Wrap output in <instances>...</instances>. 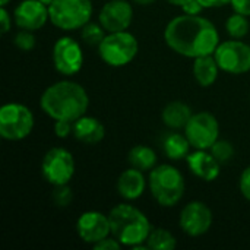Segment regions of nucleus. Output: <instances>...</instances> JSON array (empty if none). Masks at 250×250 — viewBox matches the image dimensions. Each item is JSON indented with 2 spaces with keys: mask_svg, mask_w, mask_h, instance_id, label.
<instances>
[{
  "mask_svg": "<svg viewBox=\"0 0 250 250\" xmlns=\"http://www.w3.org/2000/svg\"><path fill=\"white\" fill-rule=\"evenodd\" d=\"M107 35V31L103 28V25L100 22H88L86 25H83L81 28V38L85 44L91 45V47H98L101 44V41L104 40V37Z\"/></svg>",
  "mask_w": 250,
  "mask_h": 250,
  "instance_id": "obj_25",
  "label": "nucleus"
},
{
  "mask_svg": "<svg viewBox=\"0 0 250 250\" xmlns=\"http://www.w3.org/2000/svg\"><path fill=\"white\" fill-rule=\"evenodd\" d=\"M54 135L59 139H66L70 133H73V122L69 120H54Z\"/></svg>",
  "mask_w": 250,
  "mask_h": 250,
  "instance_id": "obj_29",
  "label": "nucleus"
},
{
  "mask_svg": "<svg viewBox=\"0 0 250 250\" xmlns=\"http://www.w3.org/2000/svg\"><path fill=\"white\" fill-rule=\"evenodd\" d=\"M239 189H240V193L242 196L249 201L250 202V166H248L242 174H240V179H239Z\"/></svg>",
  "mask_w": 250,
  "mask_h": 250,
  "instance_id": "obj_30",
  "label": "nucleus"
},
{
  "mask_svg": "<svg viewBox=\"0 0 250 250\" xmlns=\"http://www.w3.org/2000/svg\"><path fill=\"white\" fill-rule=\"evenodd\" d=\"M32 111L21 103H7L0 108V136L6 141H22L34 129Z\"/></svg>",
  "mask_w": 250,
  "mask_h": 250,
  "instance_id": "obj_7",
  "label": "nucleus"
},
{
  "mask_svg": "<svg viewBox=\"0 0 250 250\" xmlns=\"http://www.w3.org/2000/svg\"><path fill=\"white\" fill-rule=\"evenodd\" d=\"M186 163L192 174L204 182H214L221 174V163L209 149H195L186 157Z\"/></svg>",
  "mask_w": 250,
  "mask_h": 250,
  "instance_id": "obj_16",
  "label": "nucleus"
},
{
  "mask_svg": "<svg viewBox=\"0 0 250 250\" xmlns=\"http://www.w3.org/2000/svg\"><path fill=\"white\" fill-rule=\"evenodd\" d=\"M76 233L82 242L94 246L111 236L110 218L100 211H85L76 220Z\"/></svg>",
  "mask_w": 250,
  "mask_h": 250,
  "instance_id": "obj_13",
  "label": "nucleus"
},
{
  "mask_svg": "<svg viewBox=\"0 0 250 250\" xmlns=\"http://www.w3.org/2000/svg\"><path fill=\"white\" fill-rule=\"evenodd\" d=\"M192 116H193V113H192L190 105H188L183 101H171L161 111L163 123L167 127L174 129V130L185 129Z\"/></svg>",
  "mask_w": 250,
  "mask_h": 250,
  "instance_id": "obj_20",
  "label": "nucleus"
},
{
  "mask_svg": "<svg viewBox=\"0 0 250 250\" xmlns=\"http://www.w3.org/2000/svg\"><path fill=\"white\" fill-rule=\"evenodd\" d=\"M145 245L148 246V249L171 250L177 246V240L171 234V231L158 227V229H152L151 230Z\"/></svg>",
  "mask_w": 250,
  "mask_h": 250,
  "instance_id": "obj_23",
  "label": "nucleus"
},
{
  "mask_svg": "<svg viewBox=\"0 0 250 250\" xmlns=\"http://www.w3.org/2000/svg\"><path fill=\"white\" fill-rule=\"evenodd\" d=\"M9 1H10V0H0V6H7Z\"/></svg>",
  "mask_w": 250,
  "mask_h": 250,
  "instance_id": "obj_39",
  "label": "nucleus"
},
{
  "mask_svg": "<svg viewBox=\"0 0 250 250\" xmlns=\"http://www.w3.org/2000/svg\"><path fill=\"white\" fill-rule=\"evenodd\" d=\"M139 51V42L129 31L107 32L98 45L101 60L111 67H123L129 64Z\"/></svg>",
  "mask_w": 250,
  "mask_h": 250,
  "instance_id": "obj_6",
  "label": "nucleus"
},
{
  "mask_svg": "<svg viewBox=\"0 0 250 250\" xmlns=\"http://www.w3.org/2000/svg\"><path fill=\"white\" fill-rule=\"evenodd\" d=\"M192 148L195 149H211V146L220 139V123L209 111L193 113L185 127Z\"/></svg>",
  "mask_w": 250,
  "mask_h": 250,
  "instance_id": "obj_9",
  "label": "nucleus"
},
{
  "mask_svg": "<svg viewBox=\"0 0 250 250\" xmlns=\"http://www.w3.org/2000/svg\"><path fill=\"white\" fill-rule=\"evenodd\" d=\"M13 44L21 50V51H31L34 50L37 44V38L34 35V31L28 29H19L15 37H13Z\"/></svg>",
  "mask_w": 250,
  "mask_h": 250,
  "instance_id": "obj_27",
  "label": "nucleus"
},
{
  "mask_svg": "<svg viewBox=\"0 0 250 250\" xmlns=\"http://www.w3.org/2000/svg\"><path fill=\"white\" fill-rule=\"evenodd\" d=\"M0 32L1 34H7L12 28V16L10 13L7 12L6 6H1L0 7Z\"/></svg>",
  "mask_w": 250,
  "mask_h": 250,
  "instance_id": "obj_32",
  "label": "nucleus"
},
{
  "mask_svg": "<svg viewBox=\"0 0 250 250\" xmlns=\"http://www.w3.org/2000/svg\"><path fill=\"white\" fill-rule=\"evenodd\" d=\"M199 3L205 9H209V7H221V6L230 4L231 0H199Z\"/></svg>",
  "mask_w": 250,
  "mask_h": 250,
  "instance_id": "obj_35",
  "label": "nucleus"
},
{
  "mask_svg": "<svg viewBox=\"0 0 250 250\" xmlns=\"http://www.w3.org/2000/svg\"><path fill=\"white\" fill-rule=\"evenodd\" d=\"M190 142L186 135L170 132L163 139V151L171 161H180L190 154Z\"/></svg>",
  "mask_w": 250,
  "mask_h": 250,
  "instance_id": "obj_21",
  "label": "nucleus"
},
{
  "mask_svg": "<svg viewBox=\"0 0 250 250\" xmlns=\"http://www.w3.org/2000/svg\"><path fill=\"white\" fill-rule=\"evenodd\" d=\"M92 248L95 250H120L122 249V243L116 237L108 236V237L103 239L101 242L95 243Z\"/></svg>",
  "mask_w": 250,
  "mask_h": 250,
  "instance_id": "obj_31",
  "label": "nucleus"
},
{
  "mask_svg": "<svg viewBox=\"0 0 250 250\" xmlns=\"http://www.w3.org/2000/svg\"><path fill=\"white\" fill-rule=\"evenodd\" d=\"M127 161L141 171H151L157 166V154L148 145H135L127 154Z\"/></svg>",
  "mask_w": 250,
  "mask_h": 250,
  "instance_id": "obj_22",
  "label": "nucleus"
},
{
  "mask_svg": "<svg viewBox=\"0 0 250 250\" xmlns=\"http://www.w3.org/2000/svg\"><path fill=\"white\" fill-rule=\"evenodd\" d=\"M211 154L221 163V164H226L229 163L233 155H234V146L230 141L227 139H218L212 146H211Z\"/></svg>",
  "mask_w": 250,
  "mask_h": 250,
  "instance_id": "obj_26",
  "label": "nucleus"
},
{
  "mask_svg": "<svg viewBox=\"0 0 250 250\" xmlns=\"http://www.w3.org/2000/svg\"><path fill=\"white\" fill-rule=\"evenodd\" d=\"M53 204L59 208H66L72 204L73 201V193L69 185H62V186H54L53 193H51Z\"/></svg>",
  "mask_w": 250,
  "mask_h": 250,
  "instance_id": "obj_28",
  "label": "nucleus"
},
{
  "mask_svg": "<svg viewBox=\"0 0 250 250\" xmlns=\"http://www.w3.org/2000/svg\"><path fill=\"white\" fill-rule=\"evenodd\" d=\"M164 40L177 54L196 59L215 53L220 44V34L209 19L199 15L183 13L167 23Z\"/></svg>",
  "mask_w": 250,
  "mask_h": 250,
  "instance_id": "obj_1",
  "label": "nucleus"
},
{
  "mask_svg": "<svg viewBox=\"0 0 250 250\" xmlns=\"http://www.w3.org/2000/svg\"><path fill=\"white\" fill-rule=\"evenodd\" d=\"M51 59L54 69L63 76H73L83 66L82 47L72 37H60L54 42Z\"/></svg>",
  "mask_w": 250,
  "mask_h": 250,
  "instance_id": "obj_11",
  "label": "nucleus"
},
{
  "mask_svg": "<svg viewBox=\"0 0 250 250\" xmlns=\"http://www.w3.org/2000/svg\"><path fill=\"white\" fill-rule=\"evenodd\" d=\"M214 57L226 73L242 75L250 70V45L240 40L233 38L220 42Z\"/></svg>",
  "mask_w": 250,
  "mask_h": 250,
  "instance_id": "obj_10",
  "label": "nucleus"
},
{
  "mask_svg": "<svg viewBox=\"0 0 250 250\" xmlns=\"http://www.w3.org/2000/svg\"><path fill=\"white\" fill-rule=\"evenodd\" d=\"M73 136L82 144L97 145L105 138V127L98 119L85 114L73 122Z\"/></svg>",
  "mask_w": 250,
  "mask_h": 250,
  "instance_id": "obj_18",
  "label": "nucleus"
},
{
  "mask_svg": "<svg viewBox=\"0 0 250 250\" xmlns=\"http://www.w3.org/2000/svg\"><path fill=\"white\" fill-rule=\"evenodd\" d=\"M92 12L91 0H54L48 6L50 22L62 31L81 29L91 21Z\"/></svg>",
  "mask_w": 250,
  "mask_h": 250,
  "instance_id": "obj_5",
  "label": "nucleus"
},
{
  "mask_svg": "<svg viewBox=\"0 0 250 250\" xmlns=\"http://www.w3.org/2000/svg\"><path fill=\"white\" fill-rule=\"evenodd\" d=\"M41 110L53 120L75 122L85 116L89 107L86 89L73 81H57L47 86L40 97Z\"/></svg>",
  "mask_w": 250,
  "mask_h": 250,
  "instance_id": "obj_2",
  "label": "nucleus"
},
{
  "mask_svg": "<svg viewBox=\"0 0 250 250\" xmlns=\"http://www.w3.org/2000/svg\"><path fill=\"white\" fill-rule=\"evenodd\" d=\"M230 4L234 12L242 13L245 16H250V0H231Z\"/></svg>",
  "mask_w": 250,
  "mask_h": 250,
  "instance_id": "obj_33",
  "label": "nucleus"
},
{
  "mask_svg": "<svg viewBox=\"0 0 250 250\" xmlns=\"http://www.w3.org/2000/svg\"><path fill=\"white\" fill-rule=\"evenodd\" d=\"M40 1H41V3H44L45 6H50L54 0H40Z\"/></svg>",
  "mask_w": 250,
  "mask_h": 250,
  "instance_id": "obj_38",
  "label": "nucleus"
},
{
  "mask_svg": "<svg viewBox=\"0 0 250 250\" xmlns=\"http://www.w3.org/2000/svg\"><path fill=\"white\" fill-rule=\"evenodd\" d=\"M132 1L136 3V4H139V6H149V4L155 3L157 0H132Z\"/></svg>",
  "mask_w": 250,
  "mask_h": 250,
  "instance_id": "obj_37",
  "label": "nucleus"
},
{
  "mask_svg": "<svg viewBox=\"0 0 250 250\" xmlns=\"http://www.w3.org/2000/svg\"><path fill=\"white\" fill-rule=\"evenodd\" d=\"M148 188L151 196L160 207L173 208L182 201L186 182L179 168L171 164H160L149 171Z\"/></svg>",
  "mask_w": 250,
  "mask_h": 250,
  "instance_id": "obj_4",
  "label": "nucleus"
},
{
  "mask_svg": "<svg viewBox=\"0 0 250 250\" xmlns=\"http://www.w3.org/2000/svg\"><path fill=\"white\" fill-rule=\"evenodd\" d=\"M205 7L199 3V0H190L188 4H185L182 7L183 13H188V15H201V12L204 10Z\"/></svg>",
  "mask_w": 250,
  "mask_h": 250,
  "instance_id": "obj_34",
  "label": "nucleus"
},
{
  "mask_svg": "<svg viewBox=\"0 0 250 250\" xmlns=\"http://www.w3.org/2000/svg\"><path fill=\"white\" fill-rule=\"evenodd\" d=\"M220 70L221 69L217 63L214 54L201 56V57L193 59V67H192L193 78L202 88L212 86L218 78Z\"/></svg>",
  "mask_w": 250,
  "mask_h": 250,
  "instance_id": "obj_19",
  "label": "nucleus"
},
{
  "mask_svg": "<svg viewBox=\"0 0 250 250\" xmlns=\"http://www.w3.org/2000/svg\"><path fill=\"white\" fill-rule=\"evenodd\" d=\"M167 3L173 4V6H179V7H183L185 4H188L190 0H166Z\"/></svg>",
  "mask_w": 250,
  "mask_h": 250,
  "instance_id": "obj_36",
  "label": "nucleus"
},
{
  "mask_svg": "<svg viewBox=\"0 0 250 250\" xmlns=\"http://www.w3.org/2000/svg\"><path fill=\"white\" fill-rule=\"evenodd\" d=\"M75 158L70 151L62 146L50 148L41 161V174L53 186L69 185L75 174Z\"/></svg>",
  "mask_w": 250,
  "mask_h": 250,
  "instance_id": "obj_8",
  "label": "nucleus"
},
{
  "mask_svg": "<svg viewBox=\"0 0 250 250\" xmlns=\"http://www.w3.org/2000/svg\"><path fill=\"white\" fill-rule=\"evenodd\" d=\"M146 186H148V180L145 179L144 171L135 167L126 168L125 171H122L116 183L117 192L125 201L139 199L144 195Z\"/></svg>",
  "mask_w": 250,
  "mask_h": 250,
  "instance_id": "obj_17",
  "label": "nucleus"
},
{
  "mask_svg": "<svg viewBox=\"0 0 250 250\" xmlns=\"http://www.w3.org/2000/svg\"><path fill=\"white\" fill-rule=\"evenodd\" d=\"M133 21V7L127 0H108L98 13V22L107 32L127 31Z\"/></svg>",
  "mask_w": 250,
  "mask_h": 250,
  "instance_id": "obj_14",
  "label": "nucleus"
},
{
  "mask_svg": "<svg viewBox=\"0 0 250 250\" xmlns=\"http://www.w3.org/2000/svg\"><path fill=\"white\" fill-rule=\"evenodd\" d=\"M214 221L211 208L201 201H192L186 204L179 217V226L182 231L190 237H199L209 231Z\"/></svg>",
  "mask_w": 250,
  "mask_h": 250,
  "instance_id": "obj_12",
  "label": "nucleus"
},
{
  "mask_svg": "<svg viewBox=\"0 0 250 250\" xmlns=\"http://www.w3.org/2000/svg\"><path fill=\"white\" fill-rule=\"evenodd\" d=\"M111 236L116 237L122 246L136 250L148 249L145 245L152 226L148 217L130 204H119L108 212Z\"/></svg>",
  "mask_w": 250,
  "mask_h": 250,
  "instance_id": "obj_3",
  "label": "nucleus"
},
{
  "mask_svg": "<svg viewBox=\"0 0 250 250\" xmlns=\"http://www.w3.org/2000/svg\"><path fill=\"white\" fill-rule=\"evenodd\" d=\"M250 23L248 16L234 12L231 16H229V19L226 21V31L231 38L236 40H242L249 34Z\"/></svg>",
  "mask_w": 250,
  "mask_h": 250,
  "instance_id": "obj_24",
  "label": "nucleus"
},
{
  "mask_svg": "<svg viewBox=\"0 0 250 250\" xmlns=\"http://www.w3.org/2000/svg\"><path fill=\"white\" fill-rule=\"evenodd\" d=\"M13 19L21 29L35 32L50 21L48 6L40 0H22L13 10Z\"/></svg>",
  "mask_w": 250,
  "mask_h": 250,
  "instance_id": "obj_15",
  "label": "nucleus"
}]
</instances>
